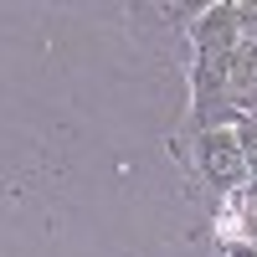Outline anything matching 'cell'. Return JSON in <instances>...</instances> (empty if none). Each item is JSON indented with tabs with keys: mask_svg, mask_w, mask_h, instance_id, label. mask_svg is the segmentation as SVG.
Instances as JSON below:
<instances>
[{
	"mask_svg": "<svg viewBox=\"0 0 257 257\" xmlns=\"http://www.w3.org/2000/svg\"><path fill=\"white\" fill-rule=\"evenodd\" d=\"M237 0H221V6H201V16L190 21V47H196V62H190V98H196V134L201 128H216L226 103V72H231V52H237Z\"/></svg>",
	"mask_w": 257,
	"mask_h": 257,
	"instance_id": "1",
	"label": "cell"
},
{
	"mask_svg": "<svg viewBox=\"0 0 257 257\" xmlns=\"http://www.w3.org/2000/svg\"><path fill=\"white\" fill-rule=\"evenodd\" d=\"M196 165L221 196H242L247 190V155H242V139L231 123H216V128L196 134Z\"/></svg>",
	"mask_w": 257,
	"mask_h": 257,
	"instance_id": "2",
	"label": "cell"
},
{
	"mask_svg": "<svg viewBox=\"0 0 257 257\" xmlns=\"http://www.w3.org/2000/svg\"><path fill=\"white\" fill-rule=\"evenodd\" d=\"M231 128H237L242 155H247V190H242V201H247V211H257V118L237 113V118H231Z\"/></svg>",
	"mask_w": 257,
	"mask_h": 257,
	"instance_id": "3",
	"label": "cell"
},
{
	"mask_svg": "<svg viewBox=\"0 0 257 257\" xmlns=\"http://www.w3.org/2000/svg\"><path fill=\"white\" fill-rule=\"evenodd\" d=\"M237 31H242V41H257V6L252 0H237Z\"/></svg>",
	"mask_w": 257,
	"mask_h": 257,
	"instance_id": "4",
	"label": "cell"
},
{
	"mask_svg": "<svg viewBox=\"0 0 257 257\" xmlns=\"http://www.w3.org/2000/svg\"><path fill=\"white\" fill-rule=\"evenodd\" d=\"M226 257H257V247L242 242V237H231V242H226Z\"/></svg>",
	"mask_w": 257,
	"mask_h": 257,
	"instance_id": "5",
	"label": "cell"
},
{
	"mask_svg": "<svg viewBox=\"0 0 257 257\" xmlns=\"http://www.w3.org/2000/svg\"><path fill=\"white\" fill-rule=\"evenodd\" d=\"M242 242L257 247V211H247V216H242Z\"/></svg>",
	"mask_w": 257,
	"mask_h": 257,
	"instance_id": "6",
	"label": "cell"
},
{
	"mask_svg": "<svg viewBox=\"0 0 257 257\" xmlns=\"http://www.w3.org/2000/svg\"><path fill=\"white\" fill-rule=\"evenodd\" d=\"M242 113H247V118H257V98H252V103H247V108H242Z\"/></svg>",
	"mask_w": 257,
	"mask_h": 257,
	"instance_id": "7",
	"label": "cell"
}]
</instances>
